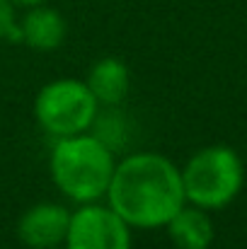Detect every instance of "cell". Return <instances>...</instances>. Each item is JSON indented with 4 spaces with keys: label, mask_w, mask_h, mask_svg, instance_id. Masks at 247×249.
Wrapping results in <instances>:
<instances>
[{
    "label": "cell",
    "mask_w": 247,
    "mask_h": 249,
    "mask_svg": "<svg viewBox=\"0 0 247 249\" xmlns=\"http://www.w3.org/2000/svg\"><path fill=\"white\" fill-rule=\"evenodd\" d=\"M109 208L129 228H163L184 206L182 172L155 153H136L114 167Z\"/></svg>",
    "instance_id": "1"
},
{
    "label": "cell",
    "mask_w": 247,
    "mask_h": 249,
    "mask_svg": "<svg viewBox=\"0 0 247 249\" xmlns=\"http://www.w3.org/2000/svg\"><path fill=\"white\" fill-rule=\"evenodd\" d=\"M114 150L97 136H66L54 145L51 177L56 186L78 203H92L107 194L114 174Z\"/></svg>",
    "instance_id": "2"
},
{
    "label": "cell",
    "mask_w": 247,
    "mask_h": 249,
    "mask_svg": "<svg viewBox=\"0 0 247 249\" xmlns=\"http://www.w3.org/2000/svg\"><path fill=\"white\" fill-rule=\"evenodd\" d=\"M243 181V160L228 145H211L199 150L182 169L184 198L204 211L228 206L240 194Z\"/></svg>",
    "instance_id": "3"
},
{
    "label": "cell",
    "mask_w": 247,
    "mask_h": 249,
    "mask_svg": "<svg viewBox=\"0 0 247 249\" xmlns=\"http://www.w3.org/2000/svg\"><path fill=\"white\" fill-rule=\"evenodd\" d=\"M34 116L51 136H78L95 124L97 99L80 80H54L39 89Z\"/></svg>",
    "instance_id": "4"
},
{
    "label": "cell",
    "mask_w": 247,
    "mask_h": 249,
    "mask_svg": "<svg viewBox=\"0 0 247 249\" xmlns=\"http://www.w3.org/2000/svg\"><path fill=\"white\" fill-rule=\"evenodd\" d=\"M66 249H131V228L107 206H82L71 213Z\"/></svg>",
    "instance_id": "5"
},
{
    "label": "cell",
    "mask_w": 247,
    "mask_h": 249,
    "mask_svg": "<svg viewBox=\"0 0 247 249\" xmlns=\"http://www.w3.org/2000/svg\"><path fill=\"white\" fill-rule=\"evenodd\" d=\"M71 213L58 203H37L32 206L17 225L19 240L29 249H54L66 242Z\"/></svg>",
    "instance_id": "6"
},
{
    "label": "cell",
    "mask_w": 247,
    "mask_h": 249,
    "mask_svg": "<svg viewBox=\"0 0 247 249\" xmlns=\"http://www.w3.org/2000/svg\"><path fill=\"white\" fill-rule=\"evenodd\" d=\"M19 32H22V41L29 49H34V51H54L66 39V19L61 17L58 10L34 5L24 15V19L19 24Z\"/></svg>",
    "instance_id": "7"
},
{
    "label": "cell",
    "mask_w": 247,
    "mask_h": 249,
    "mask_svg": "<svg viewBox=\"0 0 247 249\" xmlns=\"http://www.w3.org/2000/svg\"><path fill=\"white\" fill-rule=\"evenodd\" d=\"M85 85L97 102L114 107V104H121L126 99L129 87H131V73H129L124 61L102 58L90 68V75H87Z\"/></svg>",
    "instance_id": "8"
},
{
    "label": "cell",
    "mask_w": 247,
    "mask_h": 249,
    "mask_svg": "<svg viewBox=\"0 0 247 249\" xmlns=\"http://www.w3.org/2000/svg\"><path fill=\"white\" fill-rule=\"evenodd\" d=\"M177 249H209L213 242V225L204 208L182 206L165 225Z\"/></svg>",
    "instance_id": "9"
},
{
    "label": "cell",
    "mask_w": 247,
    "mask_h": 249,
    "mask_svg": "<svg viewBox=\"0 0 247 249\" xmlns=\"http://www.w3.org/2000/svg\"><path fill=\"white\" fill-rule=\"evenodd\" d=\"M15 2L12 0H0V39L7 41H22L19 24H15Z\"/></svg>",
    "instance_id": "10"
},
{
    "label": "cell",
    "mask_w": 247,
    "mask_h": 249,
    "mask_svg": "<svg viewBox=\"0 0 247 249\" xmlns=\"http://www.w3.org/2000/svg\"><path fill=\"white\" fill-rule=\"evenodd\" d=\"M12 2H17V5H29V7H34V5H41L44 0H12Z\"/></svg>",
    "instance_id": "11"
}]
</instances>
